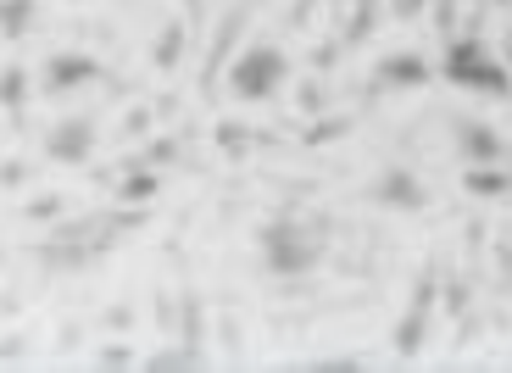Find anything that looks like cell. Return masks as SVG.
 <instances>
[{
  "instance_id": "4316f807",
  "label": "cell",
  "mask_w": 512,
  "mask_h": 373,
  "mask_svg": "<svg viewBox=\"0 0 512 373\" xmlns=\"http://www.w3.org/2000/svg\"><path fill=\"white\" fill-rule=\"evenodd\" d=\"M151 129H156V112H151V106H134V112L123 117V140H145Z\"/></svg>"
},
{
  "instance_id": "4dcf8cb0",
  "label": "cell",
  "mask_w": 512,
  "mask_h": 373,
  "mask_svg": "<svg viewBox=\"0 0 512 373\" xmlns=\"http://www.w3.org/2000/svg\"><path fill=\"white\" fill-rule=\"evenodd\" d=\"M496 279H501V290H512V245L507 240L496 245Z\"/></svg>"
},
{
  "instance_id": "277c9868",
  "label": "cell",
  "mask_w": 512,
  "mask_h": 373,
  "mask_svg": "<svg viewBox=\"0 0 512 373\" xmlns=\"http://www.w3.org/2000/svg\"><path fill=\"white\" fill-rule=\"evenodd\" d=\"M440 279H446V262H423L418 279H412L407 290V312L396 318V329H390V351H396L401 362H412L423 351V340H429V312L440 307Z\"/></svg>"
},
{
  "instance_id": "ffe728a7",
  "label": "cell",
  "mask_w": 512,
  "mask_h": 373,
  "mask_svg": "<svg viewBox=\"0 0 512 373\" xmlns=\"http://www.w3.org/2000/svg\"><path fill=\"white\" fill-rule=\"evenodd\" d=\"M251 140H256V134L245 129V123H229V117L218 123V151L229 156V162H245V151H251Z\"/></svg>"
},
{
  "instance_id": "30bf717a",
  "label": "cell",
  "mask_w": 512,
  "mask_h": 373,
  "mask_svg": "<svg viewBox=\"0 0 512 373\" xmlns=\"http://www.w3.org/2000/svg\"><path fill=\"white\" fill-rule=\"evenodd\" d=\"M429 78H435V67H429L423 51H390V56H379V67H373V95H384V90H423Z\"/></svg>"
},
{
  "instance_id": "83f0119b",
  "label": "cell",
  "mask_w": 512,
  "mask_h": 373,
  "mask_svg": "<svg viewBox=\"0 0 512 373\" xmlns=\"http://www.w3.org/2000/svg\"><path fill=\"white\" fill-rule=\"evenodd\" d=\"M0 184H6V195H17L28 184V162H23V156H6V162H0Z\"/></svg>"
},
{
  "instance_id": "e575fe53",
  "label": "cell",
  "mask_w": 512,
  "mask_h": 373,
  "mask_svg": "<svg viewBox=\"0 0 512 373\" xmlns=\"http://www.w3.org/2000/svg\"><path fill=\"white\" fill-rule=\"evenodd\" d=\"M496 6H512V0H496Z\"/></svg>"
},
{
  "instance_id": "5bb4252c",
  "label": "cell",
  "mask_w": 512,
  "mask_h": 373,
  "mask_svg": "<svg viewBox=\"0 0 512 373\" xmlns=\"http://www.w3.org/2000/svg\"><path fill=\"white\" fill-rule=\"evenodd\" d=\"M184 45H190V28H184V17H167L162 34L151 39V67H156V73H173V67H179V56H184Z\"/></svg>"
},
{
  "instance_id": "3957f363",
  "label": "cell",
  "mask_w": 512,
  "mask_h": 373,
  "mask_svg": "<svg viewBox=\"0 0 512 373\" xmlns=\"http://www.w3.org/2000/svg\"><path fill=\"white\" fill-rule=\"evenodd\" d=\"M440 73L457 84V90H474V95H490V101H512V67L490 51L485 34H451L446 39V62Z\"/></svg>"
},
{
  "instance_id": "5b68a950",
  "label": "cell",
  "mask_w": 512,
  "mask_h": 373,
  "mask_svg": "<svg viewBox=\"0 0 512 373\" xmlns=\"http://www.w3.org/2000/svg\"><path fill=\"white\" fill-rule=\"evenodd\" d=\"M95 145H101L95 112H73V117H62V123L45 129V156H51L56 168H84V162L95 156Z\"/></svg>"
},
{
  "instance_id": "7a4b0ae2",
  "label": "cell",
  "mask_w": 512,
  "mask_h": 373,
  "mask_svg": "<svg viewBox=\"0 0 512 373\" xmlns=\"http://www.w3.org/2000/svg\"><path fill=\"white\" fill-rule=\"evenodd\" d=\"M290 78H295V62L284 56V45H273V39H251V45L229 62L223 90H229L240 106H262V101H273Z\"/></svg>"
},
{
  "instance_id": "7c38bea8",
  "label": "cell",
  "mask_w": 512,
  "mask_h": 373,
  "mask_svg": "<svg viewBox=\"0 0 512 373\" xmlns=\"http://www.w3.org/2000/svg\"><path fill=\"white\" fill-rule=\"evenodd\" d=\"M379 17H384V0H351V6H346V23H340V45H346V51L368 45L373 28H379Z\"/></svg>"
},
{
  "instance_id": "f546056e",
  "label": "cell",
  "mask_w": 512,
  "mask_h": 373,
  "mask_svg": "<svg viewBox=\"0 0 512 373\" xmlns=\"http://www.w3.org/2000/svg\"><path fill=\"white\" fill-rule=\"evenodd\" d=\"M435 28H440V34H457V0H435Z\"/></svg>"
},
{
  "instance_id": "ba28073f",
  "label": "cell",
  "mask_w": 512,
  "mask_h": 373,
  "mask_svg": "<svg viewBox=\"0 0 512 373\" xmlns=\"http://www.w3.org/2000/svg\"><path fill=\"white\" fill-rule=\"evenodd\" d=\"M451 145H457L462 168H485V162H512L507 140L490 129V117H451Z\"/></svg>"
},
{
  "instance_id": "2e32d148",
  "label": "cell",
  "mask_w": 512,
  "mask_h": 373,
  "mask_svg": "<svg viewBox=\"0 0 512 373\" xmlns=\"http://www.w3.org/2000/svg\"><path fill=\"white\" fill-rule=\"evenodd\" d=\"M28 78H34V73H28V67H17V62L0 67V106H6V117H12V123L23 117L28 90H39V84H28Z\"/></svg>"
},
{
  "instance_id": "7402d4cb",
  "label": "cell",
  "mask_w": 512,
  "mask_h": 373,
  "mask_svg": "<svg viewBox=\"0 0 512 373\" xmlns=\"http://www.w3.org/2000/svg\"><path fill=\"white\" fill-rule=\"evenodd\" d=\"M145 357H134V346H123V340H106L101 351H95V368H140Z\"/></svg>"
},
{
  "instance_id": "e0dca14e",
  "label": "cell",
  "mask_w": 512,
  "mask_h": 373,
  "mask_svg": "<svg viewBox=\"0 0 512 373\" xmlns=\"http://www.w3.org/2000/svg\"><path fill=\"white\" fill-rule=\"evenodd\" d=\"M184 307H179V318H184V340L190 346H206V296L195 290V284H184Z\"/></svg>"
},
{
  "instance_id": "603a6c76",
  "label": "cell",
  "mask_w": 512,
  "mask_h": 373,
  "mask_svg": "<svg viewBox=\"0 0 512 373\" xmlns=\"http://www.w3.org/2000/svg\"><path fill=\"white\" fill-rule=\"evenodd\" d=\"M295 106L318 117L323 106H329V90H323V78H301V84H295Z\"/></svg>"
},
{
  "instance_id": "4fadbf2b",
  "label": "cell",
  "mask_w": 512,
  "mask_h": 373,
  "mask_svg": "<svg viewBox=\"0 0 512 373\" xmlns=\"http://www.w3.org/2000/svg\"><path fill=\"white\" fill-rule=\"evenodd\" d=\"M140 368H145V373H201V368H206V351H201V346H190V340H179V346L151 351V357H145Z\"/></svg>"
},
{
  "instance_id": "44dd1931",
  "label": "cell",
  "mask_w": 512,
  "mask_h": 373,
  "mask_svg": "<svg viewBox=\"0 0 512 373\" xmlns=\"http://www.w3.org/2000/svg\"><path fill=\"white\" fill-rule=\"evenodd\" d=\"M179 151H184L179 134H162V140H151L140 156H134V162H145V168H167V162H179Z\"/></svg>"
},
{
  "instance_id": "cb8c5ba5",
  "label": "cell",
  "mask_w": 512,
  "mask_h": 373,
  "mask_svg": "<svg viewBox=\"0 0 512 373\" xmlns=\"http://www.w3.org/2000/svg\"><path fill=\"white\" fill-rule=\"evenodd\" d=\"M307 368H312V373H362V368H368V357H351V351H334V357H312Z\"/></svg>"
},
{
  "instance_id": "6da1fadb",
  "label": "cell",
  "mask_w": 512,
  "mask_h": 373,
  "mask_svg": "<svg viewBox=\"0 0 512 373\" xmlns=\"http://www.w3.org/2000/svg\"><path fill=\"white\" fill-rule=\"evenodd\" d=\"M323 234L329 223L323 218H295V212H273L262 229H256V251H262V268L273 279H307L323 262Z\"/></svg>"
},
{
  "instance_id": "52a82bcc",
  "label": "cell",
  "mask_w": 512,
  "mask_h": 373,
  "mask_svg": "<svg viewBox=\"0 0 512 373\" xmlns=\"http://www.w3.org/2000/svg\"><path fill=\"white\" fill-rule=\"evenodd\" d=\"M90 78H112L101 67V56H90V51H51L45 62H39V95H73V90H84Z\"/></svg>"
},
{
  "instance_id": "d4e9b609",
  "label": "cell",
  "mask_w": 512,
  "mask_h": 373,
  "mask_svg": "<svg viewBox=\"0 0 512 373\" xmlns=\"http://www.w3.org/2000/svg\"><path fill=\"white\" fill-rule=\"evenodd\" d=\"M62 212H67L62 195H39V201L23 206V218H28V223H51V218H62Z\"/></svg>"
},
{
  "instance_id": "1f68e13d",
  "label": "cell",
  "mask_w": 512,
  "mask_h": 373,
  "mask_svg": "<svg viewBox=\"0 0 512 373\" xmlns=\"http://www.w3.org/2000/svg\"><path fill=\"white\" fill-rule=\"evenodd\" d=\"M340 51H346V45H318V51H312V67H334Z\"/></svg>"
},
{
  "instance_id": "836d02e7",
  "label": "cell",
  "mask_w": 512,
  "mask_h": 373,
  "mask_svg": "<svg viewBox=\"0 0 512 373\" xmlns=\"http://www.w3.org/2000/svg\"><path fill=\"white\" fill-rule=\"evenodd\" d=\"M507 67H512V39H507Z\"/></svg>"
},
{
  "instance_id": "8992f818",
  "label": "cell",
  "mask_w": 512,
  "mask_h": 373,
  "mask_svg": "<svg viewBox=\"0 0 512 373\" xmlns=\"http://www.w3.org/2000/svg\"><path fill=\"white\" fill-rule=\"evenodd\" d=\"M362 201L384 206V212H429V190H423V179L412 168H401V162H390V168H379L368 184H362Z\"/></svg>"
},
{
  "instance_id": "8fae6325",
  "label": "cell",
  "mask_w": 512,
  "mask_h": 373,
  "mask_svg": "<svg viewBox=\"0 0 512 373\" xmlns=\"http://www.w3.org/2000/svg\"><path fill=\"white\" fill-rule=\"evenodd\" d=\"M462 190L474 195V201H507V195H512V168H507V162L462 168Z\"/></svg>"
},
{
  "instance_id": "9a60e30c",
  "label": "cell",
  "mask_w": 512,
  "mask_h": 373,
  "mask_svg": "<svg viewBox=\"0 0 512 373\" xmlns=\"http://www.w3.org/2000/svg\"><path fill=\"white\" fill-rule=\"evenodd\" d=\"M156 190H162V179H156V168H145V162H128V168L117 173V201L123 206L156 201Z\"/></svg>"
},
{
  "instance_id": "ac0fdd59",
  "label": "cell",
  "mask_w": 512,
  "mask_h": 373,
  "mask_svg": "<svg viewBox=\"0 0 512 373\" xmlns=\"http://www.w3.org/2000/svg\"><path fill=\"white\" fill-rule=\"evenodd\" d=\"M28 28H34V0H6V6H0V34L12 39H28Z\"/></svg>"
},
{
  "instance_id": "9c48e42d",
  "label": "cell",
  "mask_w": 512,
  "mask_h": 373,
  "mask_svg": "<svg viewBox=\"0 0 512 373\" xmlns=\"http://www.w3.org/2000/svg\"><path fill=\"white\" fill-rule=\"evenodd\" d=\"M245 17H251V0H240V6H229V12L218 17V28H212V51H206V67H201V90L212 95L218 90V78L229 73V62H234V39H240V28H245Z\"/></svg>"
},
{
  "instance_id": "484cf974",
  "label": "cell",
  "mask_w": 512,
  "mask_h": 373,
  "mask_svg": "<svg viewBox=\"0 0 512 373\" xmlns=\"http://www.w3.org/2000/svg\"><path fill=\"white\" fill-rule=\"evenodd\" d=\"M340 134H351V117H318L307 129V145H323V140H340Z\"/></svg>"
},
{
  "instance_id": "f1b7e54d",
  "label": "cell",
  "mask_w": 512,
  "mask_h": 373,
  "mask_svg": "<svg viewBox=\"0 0 512 373\" xmlns=\"http://www.w3.org/2000/svg\"><path fill=\"white\" fill-rule=\"evenodd\" d=\"M384 6H390V17H396V23H418L429 0H384Z\"/></svg>"
},
{
  "instance_id": "d6a6232c",
  "label": "cell",
  "mask_w": 512,
  "mask_h": 373,
  "mask_svg": "<svg viewBox=\"0 0 512 373\" xmlns=\"http://www.w3.org/2000/svg\"><path fill=\"white\" fill-rule=\"evenodd\" d=\"M179 6H190V12H201V0H179Z\"/></svg>"
},
{
  "instance_id": "d6986e66",
  "label": "cell",
  "mask_w": 512,
  "mask_h": 373,
  "mask_svg": "<svg viewBox=\"0 0 512 373\" xmlns=\"http://www.w3.org/2000/svg\"><path fill=\"white\" fill-rule=\"evenodd\" d=\"M440 307H446L451 318H462V312L474 307V290H468V279H462V273H451V268H446V279H440Z\"/></svg>"
}]
</instances>
